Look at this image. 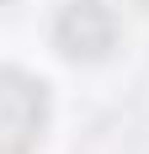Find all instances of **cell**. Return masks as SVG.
<instances>
[{
  "label": "cell",
  "instance_id": "6da1fadb",
  "mask_svg": "<svg viewBox=\"0 0 149 154\" xmlns=\"http://www.w3.org/2000/svg\"><path fill=\"white\" fill-rule=\"evenodd\" d=\"M48 128V91L21 69H0V154H32Z\"/></svg>",
  "mask_w": 149,
  "mask_h": 154
},
{
  "label": "cell",
  "instance_id": "7a4b0ae2",
  "mask_svg": "<svg viewBox=\"0 0 149 154\" xmlns=\"http://www.w3.org/2000/svg\"><path fill=\"white\" fill-rule=\"evenodd\" d=\"M53 43L64 59L74 64H96L117 48V16L106 11L101 0H69L53 21Z\"/></svg>",
  "mask_w": 149,
  "mask_h": 154
}]
</instances>
